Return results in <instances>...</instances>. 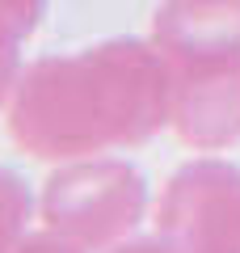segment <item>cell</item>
Listing matches in <instances>:
<instances>
[{"label": "cell", "instance_id": "9c48e42d", "mask_svg": "<svg viewBox=\"0 0 240 253\" xmlns=\"http://www.w3.org/2000/svg\"><path fill=\"white\" fill-rule=\"evenodd\" d=\"M106 253H186L173 236H164V232H156V236H139V241H122V245H114V249H106Z\"/></svg>", "mask_w": 240, "mask_h": 253}, {"label": "cell", "instance_id": "6da1fadb", "mask_svg": "<svg viewBox=\"0 0 240 253\" xmlns=\"http://www.w3.org/2000/svg\"><path fill=\"white\" fill-rule=\"evenodd\" d=\"M173 76L152 38H106L26 63L4 106L9 139L63 165L143 148L169 126Z\"/></svg>", "mask_w": 240, "mask_h": 253}, {"label": "cell", "instance_id": "5b68a950", "mask_svg": "<svg viewBox=\"0 0 240 253\" xmlns=\"http://www.w3.org/2000/svg\"><path fill=\"white\" fill-rule=\"evenodd\" d=\"M38 215V199L17 169L0 165V253H13L30 236V219Z\"/></svg>", "mask_w": 240, "mask_h": 253}, {"label": "cell", "instance_id": "3957f363", "mask_svg": "<svg viewBox=\"0 0 240 253\" xmlns=\"http://www.w3.org/2000/svg\"><path fill=\"white\" fill-rule=\"evenodd\" d=\"M152 186L139 165L122 156L63 161L38 194V224L84 253H106L131 241L148 219Z\"/></svg>", "mask_w": 240, "mask_h": 253}, {"label": "cell", "instance_id": "7a4b0ae2", "mask_svg": "<svg viewBox=\"0 0 240 253\" xmlns=\"http://www.w3.org/2000/svg\"><path fill=\"white\" fill-rule=\"evenodd\" d=\"M152 42L169 59V131L190 152L240 144V0H164Z\"/></svg>", "mask_w": 240, "mask_h": 253}, {"label": "cell", "instance_id": "8992f818", "mask_svg": "<svg viewBox=\"0 0 240 253\" xmlns=\"http://www.w3.org/2000/svg\"><path fill=\"white\" fill-rule=\"evenodd\" d=\"M46 9H51V0H0V38L26 46L38 34Z\"/></svg>", "mask_w": 240, "mask_h": 253}, {"label": "cell", "instance_id": "52a82bcc", "mask_svg": "<svg viewBox=\"0 0 240 253\" xmlns=\"http://www.w3.org/2000/svg\"><path fill=\"white\" fill-rule=\"evenodd\" d=\"M21 46L17 42H4L0 38V110L9 106V97H13V84H17V76H21Z\"/></svg>", "mask_w": 240, "mask_h": 253}, {"label": "cell", "instance_id": "277c9868", "mask_svg": "<svg viewBox=\"0 0 240 253\" xmlns=\"http://www.w3.org/2000/svg\"><path fill=\"white\" fill-rule=\"evenodd\" d=\"M156 228L186 253H240V165L202 152L160 190Z\"/></svg>", "mask_w": 240, "mask_h": 253}, {"label": "cell", "instance_id": "ba28073f", "mask_svg": "<svg viewBox=\"0 0 240 253\" xmlns=\"http://www.w3.org/2000/svg\"><path fill=\"white\" fill-rule=\"evenodd\" d=\"M13 253H84L80 245H72V241H63V236H55V232H30L26 241L17 245Z\"/></svg>", "mask_w": 240, "mask_h": 253}]
</instances>
